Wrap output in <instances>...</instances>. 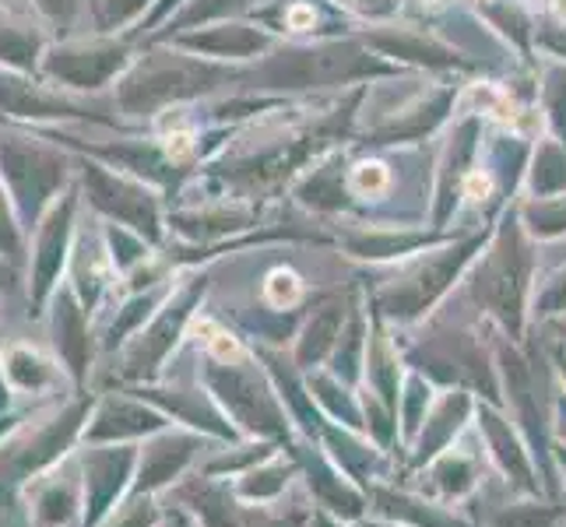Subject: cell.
Listing matches in <instances>:
<instances>
[{
	"label": "cell",
	"instance_id": "cell-1",
	"mask_svg": "<svg viewBox=\"0 0 566 527\" xmlns=\"http://www.w3.org/2000/svg\"><path fill=\"white\" fill-rule=\"evenodd\" d=\"M479 429H482V436H485V446H490L493 464L506 475V482H511L514 489H521V493H538L532 451H524V446L517 443V436L511 433V425H506L496 412H490V408H482V412H479Z\"/></svg>",
	"mask_w": 566,
	"mask_h": 527
},
{
	"label": "cell",
	"instance_id": "cell-2",
	"mask_svg": "<svg viewBox=\"0 0 566 527\" xmlns=\"http://www.w3.org/2000/svg\"><path fill=\"white\" fill-rule=\"evenodd\" d=\"M374 503L380 517L405 524V527H468L454 510H447L443 503L412 496V493H395V489H380L374 485Z\"/></svg>",
	"mask_w": 566,
	"mask_h": 527
},
{
	"label": "cell",
	"instance_id": "cell-3",
	"mask_svg": "<svg viewBox=\"0 0 566 527\" xmlns=\"http://www.w3.org/2000/svg\"><path fill=\"white\" fill-rule=\"evenodd\" d=\"M426 478H429V493H437L443 503H458L479 485V457L447 446L443 454L429 461Z\"/></svg>",
	"mask_w": 566,
	"mask_h": 527
},
{
	"label": "cell",
	"instance_id": "cell-4",
	"mask_svg": "<svg viewBox=\"0 0 566 527\" xmlns=\"http://www.w3.org/2000/svg\"><path fill=\"white\" fill-rule=\"evenodd\" d=\"M468 419V398L464 394H454V398H447L433 408V415H426V429H422V436L416 443V467L429 464L437 454H443L447 446H451V440L461 433V425Z\"/></svg>",
	"mask_w": 566,
	"mask_h": 527
},
{
	"label": "cell",
	"instance_id": "cell-5",
	"mask_svg": "<svg viewBox=\"0 0 566 527\" xmlns=\"http://www.w3.org/2000/svg\"><path fill=\"white\" fill-rule=\"evenodd\" d=\"M563 517L566 510L553 503H506L496 506L490 527H559Z\"/></svg>",
	"mask_w": 566,
	"mask_h": 527
},
{
	"label": "cell",
	"instance_id": "cell-6",
	"mask_svg": "<svg viewBox=\"0 0 566 527\" xmlns=\"http://www.w3.org/2000/svg\"><path fill=\"white\" fill-rule=\"evenodd\" d=\"M193 335H201L205 348L211 351L214 359H222V362H240V359H243L240 341L232 338V335H226L222 327H214L211 320H201L198 327H193Z\"/></svg>",
	"mask_w": 566,
	"mask_h": 527
},
{
	"label": "cell",
	"instance_id": "cell-7",
	"mask_svg": "<svg viewBox=\"0 0 566 527\" xmlns=\"http://www.w3.org/2000/svg\"><path fill=\"white\" fill-rule=\"evenodd\" d=\"M264 296L271 306H289L300 299V278L292 275V271H275V275L268 278L264 285Z\"/></svg>",
	"mask_w": 566,
	"mask_h": 527
},
{
	"label": "cell",
	"instance_id": "cell-8",
	"mask_svg": "<svg viewBox=\"0 0 566 527\" xmlns=\"http://www.w3.org/2000/svg\"><path fill=\"white\" fill-rule=\"evenodd\" d=\"M187 151H190V138H184V134L169 141V155H187Z\"/></svg>",
	"mask_w": 566,
	"mask_h": 527
},
{
	"label": "cell",
	"instance_id": "cell-9",
	"mask_svg": "<svg viewBox=\"0 0 566 527\" xmlns=\"http://www.w3.org/2000/svg\"><path fill=\"white\" fill-rule=\"evenodd\" d=\"M359 527H405V524H395V520H387V517H384V520H363Z\"/></svg>",
	"mask_w": 566,
	"mask_h": 527
},
{
	"label": "cell",
	"instance_id": "cell-10",
	"mask_svg": "<svg viewBox=\"0 0 566 527\" xmlns=\"http://www.w3.org/2000/svg\"><path fill=\"white\" fill-rule=\"evenodd\" d=\"M314 527H342V524H338V520H331V517H324V514H321Z\"/></svg>",
	"mask_w": 566,
	"mask_h": 527
},
{
	"label": "cell",
	"instance_id": "cell-11",
	"mask_svg": "<svg viewBox=\"0 0 566 527\" xmlns=\"http://www.w3.org/2000/svg\"><path fill=\"white\" fill-rule=\"evenodd\" d=\"M556 461H559V467H563V475H566V451H556Z\"/></svg>",
	"mask_w": 566,
	"mask_h": 527
},
{
	"label": "cell",
	"instance_id": "cell-12",
	"mask_svg": "<svg viewBox=\"0 0 566 527\" xmlns=\"http://www.w3.org/2000/svg\"><path fill=\"white\" fill-rule=\"evenodd\" d=\"M556 11H559V14L566 18V0H556Z\"/></svg>",
	"mask_w": 566,
	"mask_h": 527
}]
</instances>
